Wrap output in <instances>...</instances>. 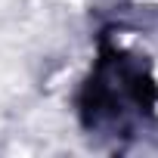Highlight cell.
<instances>
[{"mask_svg":"<svg viewBox=\"0 0 158 158\" xmlns=\"http://www.w3.org/2000/svg\"><path fill=\"white\" fill-rule=\"evenodd\" d=\"M155 93L152 81L143 74V65L118 56H102L96 71L84 87V121L90 130L127 133L130 124H139L152 112Z\"/></svg>","mask_w":158,"mask_h":158,"instance_id":"cell-1","label":"cell"}]
</instances>
